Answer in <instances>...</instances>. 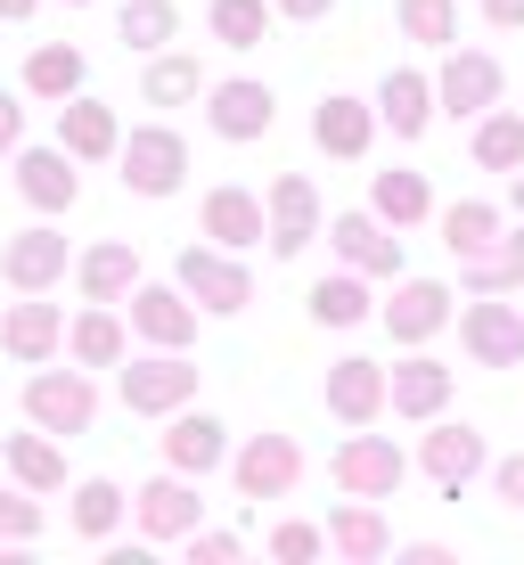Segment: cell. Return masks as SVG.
<instances>
[{"label":"cell","mask_w":524,"mask_h":565,"mask_svg":"<svg viewBox=\"0 0 524 565\" xmlns=\"http://www.w3.org/2000/svg\"><path fill=\"white\" fill-rule=\"evenodd\" d=\"M25 541H42V492H0V550H25Z\"/></svg>","instance_id":"b9f144b4"},{"label":"cell","mask_w":524,"mask_h":565,"mask_svg":"<svg viewBox=\"0 0 524 565\" xmlns=\"http://www.w3.org/2000/svg\"><path fill=\"white\" fill-rule=\"evenodd\" d=\"M328 246H336L344 270H361V279H377V287L402 279V230L377 222L368 205H361V213H336V222H328Z\"/></svg>","instance_id":"8fae6325"},{"label":"cell","mask_w":524,"mask_h":565,"mask_svg":"<svg viewBox=\"0 0 524 565\" xmlns=\"http://www.w3.org/2000/svg\"><path fill=\"white\" fill-rule=\"evenodd\" d=\"M66 361H83V369H124L131 361V328L115 320V303H83L66 320Z\"/></svg>","instance_id":"83f0119b"},{"label":"cell","mask_w":524,"mask_h":565,"mask_svg":"<svg viewBox=\"0 0 524 565\" xmlns=\"http://www.w3.org/2000/svg\"><path fill=\"white\" fill-rule=\"evenodd\" d=\"M157 443H164V467H181V476H213V467H229V426L213 411H197V402L172 411Z\"/></svg>","instance_id":"7402d4cb"},{"label":"cell","mask_w":524,"mask_h":565,"mask_svg":"<svg viewBox=\"0 0 524 565\" xmlns=\"http://www.w3.org/2000/svg\"><path fill=\"white\" fill-rule=\"evenodd\" d=\"M435 99H442V115H459V124H475L483 107H500L509 99V66H500L492 50H442V74H435Z\"/></svg>","instance_id":"52a82bcc"},{"label":"cell","mask_w":524,"mask_h":565,"mask_svg":"<svg viewBox=\"0 0 524 565\" xmlns=\"http://www.w3.org/2000/svg\"><path fill=\"white\" fill-rule=\"evenodd\" d=\"M74 287H83V303H131V287H140V246L131 238H99L74 255Z\"/></svg>","instance_id":"d4e9b609"},{"label":"cell","mask_w":524,"mask_h":565,"mask_svg":"<svg viewBox=\"0 0 524 565\" xmlns=\"http://www.w3.org/2000/svg\"><path fill=\"white\" fill-rule=\"evenodd\" d=\"M172 279L197 296V311H222V320H238L246 303H255V270H246V255H229V246H181V263H172Z\"/></svg>","instance_id":"277c9868"},{"label":"cell","mask_w":524,"mask_h":565,"mask_svg":"<svg viewBox=\"0 0 524 565\" xmlns=\"http://www.w3.org/2000/svg\"><path fill=\"white\" fill-rule=\"evenodd\" d=\"M115 42L124 50H172L181 42V9H172V0H124V17H115Z\"/></svg>","instance_id":"74e56055"},{"label":"cell","mask_w":524,"mask_h":565,"mask_svg":"<svg viewBox=\"0 0 524 565\" xmlns=\"http://www.w3.org/2000/svg\"><path fill=\"white\" fill-rule=\"evenodd\" d=\"M377 115H385V131L394 140H426L435 131V115H442V99H435V83H426L418 66H394L377 83Z\"/></svg>","instance_id":"4316f807"},{"label":"cell","mask_w":524,"mask_h":565,"mask_svg":"<svg viewBox=\"0 0 524 565\" xmlns=\"http://www.w3.org/2000/svg\"><path fill=\"white\" fill-rule=\"evenodd\" d=\"M33 9H42V0H0V25H25Z\"/></svg>","instance_id":"c3c4849f"},{"label":"cell","mask_w":524,"mask_h":565,"mask_svg":"<svg viewBox=\"0 0 524 565\" xmlns=\"http://www.w3.org/2000/svg\"><path fill=\"white\" fill-rule=\"evenodd\" d=\"M368 287H377V279H361V270H328V279H312V296H303L312 328H368V311H377Z\"/></svg>","instance_id":"4dcf8cb0"},{"label":"cell","mask_w":524,"mask_h":565,"mask_svg":"<svg viewBox=\"0 0 524 565\" xmlns=\"http://www.w3.org/2000/svg\"><path fill=\"white\" fill-rule=\"evenodd\" d=\"M205 124H213V140L255 148V140H270V124H279V99H270V83H255V74H229V83L205 90Z\"/></svg>","instance_id":"9c48e42d"},{"label":"cell","mask_w":524,"mask_h":565,"mask_svg":"<svg viewBox=\"0 0 524 565\" xmlns=\"http://www.w3.org/2000/svg\"><path fill=\"white\" fill-rule=\"evenodd\" d=\"M385 411H394V394H385V361H368V353L328 361V418H336V426H377Z\"/></svg>","instance_id":"d6986e66"},{"label":"cell","mask_w":524,"mask_h":565,"mask_svg":"<svg viewBox=\"0 0 524 565\" xmlns=\"http://www.w3.org/2000/svg\"><path fill=\"white\" fill-rule=\"evenodd\" d=\"M279 565H320L328 557V524H312V516H287V524H270V541H263Z\"/></svg>","instance_id":"60d3db41"},{"label":"cell","mask_w":524,"mask_h":565,"mask_svg":"<svg viewBox=\"0 0 524 565\" xmlns=\"http://www.w3.org/2000/svg\"><path fill=\"white\" fill-rule=\"evenodd\" d=\"M131 337L140 344H164V353H189L197 344V296H189L181 279H140L131 287Z\"/></svg>","instance_id":"5bb4252c"},{"label":"cell","mask_w":524,"mask_h":565,"mask_svg":"<svg viewBox=\"0 0 524 565\" xmlns=\"http://www.w3.org/2000/svg\"><path fill=\"white\" fill-rule=\"evenodd\" d=\"M0 353H9L17 369H42L66 353V311H57L50 296H17L9 311H0Z\"/></svg>","instance_id":"ac0fdd59"},{"label":"cell","mask_w":524,"mask_h":565,"mask_svg":"<svg viewBox=\"0 0 524 565\" xmlns=\"http://www.w3.org/2000/svg\"><path fill=\"white\" fill-rule=\"evenodd\" d=\"M492 492L509 500V509H524V451H500L492 459Z\"/></svg>","instance_id":"ee69618b"},{"label":"cell","mask_w":524,"mask_h":565,"mask_svg":"<svg viewBox=\"0 0 524 565\" xmlns=\"http://www.w3.org/2000/svg\"><path fill=\"white\" fill-rule=\"evenodd\" d=\"M459 344L483 369H524V303H509V296L459 303Z\"/></svg>","instance_id":"7c38bea8"},{"label":"cell","mask_w":524,"mask_h":565,"mask_svg":"<svg viewBox=\"0 0 524 565\" xmlns=\"http://www.w3.org/2000/svg\"><path fill=\"white\" fill-rule=\"evenodd\" d=\"M394 25L418 50H451L459 42V0H394Z\"/></svg>","instance_id":"ab89813d"},{"label":"cell","mask_w":524,"mask_h":565,"mask_svg":"<svg viewBox=\"0 0 524 565\" xmlns=\"http://www.w3.org/2000/svg\"><path fill=\"white\" fill-rule=\"evenodd\" d=\"M238 550H246V533H205V524L189 533V557H197V565H229Z\"/></svg>","instance_id":"7bdbcfd3"},{"label":"cell","mask_w":524,"mask_h":565,"mask_svg":"<svg viewBox=\"0 0 524 565\" xmlns=\"http://www.w3.org/2000/svg\"><path fill=\"white\" fill-rule=\"evenodd\" d=\"M205 66L189 50H148V66H140V99L148 107H189V99H205Z\"/></svg>","instance_id":"1f68e13d"},{"label":"cell","mask_w":524,"mask_h":565,"mask_svg":"<svg viewBox=\"0 0 524 565\" xmlns=\"http://www.w3.org/2000/svg\"><path fill=\"white\" fill-rule=\"evenodd\" d=\"M17 148H25V99L0 90V156H17Z\"/></svg>","instance_id":"f6af8a7d"},{"label":"cell","mask_w":524,"mask_h":565,"mask_svg":"<svg viewBox=\"0 0 524 565\" xmlns=\"http://www.w3.org/2000/svg\"><path fill=\"white\" fill-rule=\"evenodd\" d=\"M17 198H25L33 213H74L83 205V172H74L66 148H17Z\"/></svg>","instance_id":"44dd1931"},{"label":"cell","mask_w":524,"mask_h":565,"mask_svg":"<svg viewBox=\"0 0 524 565\" xmlns=\"http://www.w3.org/2000/svg\"><path fill=\"white\" fill-rule=\"evenodd\" d=\"M131 516H140L148 541H189L205 524V500H197V476H181V467H164L157 483H140L131 492Z\"/></svg>","instance_id":"e0dca14e"},{"label":"cell","mask_w":524,"mask_h":565,"mask_svg":"<svg viewBox=\"0 0 524 565\" xmlns=\"http://www.w3.org/2000/svg\"><path fill=\"white\" fill-rule=\"evenodd\" d=\"M83 83H90V57L74 50V42H33V50H25V99L66 107Z\"/></svg>","instance_id":"f546056e"},{"label":"cell","mask_w":524,"mask_h":565,"mask_svg":"<svg viewBox=\"0 0 524 565\" xmlns=\"http://www.w3.org/2000/svg\"><path fill=\"white\" fill-rule=\"evenodd\" d=\"M57 148H66L74 164H107V156L124 148V124H115V107H107V99L74 90V99L57 107Z\"/></svg>","instance_id":"cb8c5ba5"},{"label":"cell","mask_w":524,"mask_h":565,"mask_svg":"<svg viewBox=\"0 0 524 565\" xmlns=\"http://www.w3.org/2000/svg\"><path fill=\"white\" fill-rule=\"evenodd\" d=\"M509 205L524 213V172H509Z\"/></svg>","instance_id":"681fc988"},{"label":"cell","mask_w":524,"mask_h":565,"mask_svg":"<svg viewBox=\"0 0 524 565\" xmlns=\"http://www.w3.org/2000/svg\"><path fill=\"white\" fill-rule=\"evenodd\" d=\"M468 156L483 172H524V107H483Z\"/></svg>","instance_id":"836d02e7"},{"label":"cell","mask_w":524,"mask_h":565,"mask_svg":"<svg viewBox=\"0 0 524 565\" xmlns=\"http://www.w3.org/2000/svg\"><path fill=\"white\" fill-rule=\"evenodd\" d=\"M270 9H279V17H296V25H320V17L336 9V0H270Z\"/></svg>","instance_id":"bcb514c9"},{"label":"cell","mask_w":524,"mask_h":565,"mask_svg":"<svg viewBox=\"0 0 524 565\" xmlns=\"http://www.w3.org/2000/svg\"><path fill=\"white\" fill-rule=\"evenodd\" d=\"M66 9H90V0H66Z\"/></svg>","instance_id":"f907efd6"},{"label":"cell","mask_w":524,"mask_h":565,"mask_svg":"<svg viewBox=\"0 0 524 565\" xmlns=\"http://www.w3.org/2000/svg\"><path fill=\"white\" fill-rule=\"evenodd\" d=\"M270 17H279L270 0H213L205 25H213V42H222V50H263L270 42Z\"/></svg>","instance_id":"f35d334b"},{"label":"cell","mask_w":524,"mask_h":565,"mask_svg":"<svg viewBox=\"0 0 524 565\" xmlns=\"http://www.w3.org/2000/svg\"><path fill=\"white\" fill-rule=\"evenodd\" d=\"M451 303H459V287H451V279H410V270H402V279H394V296L377 303V320H385V337H394L402 353H410V344L442 337Z\"/></svg>","instance_id":"30bf717a"},{"label":"cell","mask_w":524,"mask_h":565,"mask_svg":"<svg viewBox=\"0 0 524 565\" xmlns=\"http://www.w3.org/2000/svg\"><path fill=\"white\" fill-rule=\"evenodd\" d=\"M328 550H336L344 565H377V557H394V524L377 516V500L344 492L336 509H328Z\"/></svg>","instance_id":"484cf974"},{"label":"cell","mask_w":524,"mask_h":565,"mask_svg":"<svg viewBox=\"0 0 524 565\" xmlns=\"http://www.w3.org/2000/svg\"><path fill=\"white\" fill-rule=\"evenodd\" d=\"M25 418L42 426V435L57 443H74V435H90V418H99V385H90V369L74 361V369H33L25 377Z\"/></svg>","instance_id":"7a4b0ae2"},{"label":"cell","mask_w":524,"mask_h":565,"mask_svg":"<svg viewBox=\"0 0 524 565\" xmlns=\"http://www.w3.org/2000/svg\"><path fill=\"white\" fill-rule=\"evenodd\" d=\"M229 476H238V500H287L303 483V443L296 435H246L229 451Z\"/></svg>","instance_id":"4fadbf2b"},{"label":"cell","mask_w":524,"mask_h":565,"mask_svg":"<svg viewBox=\"0 0 524 565\" xmlns=\"http://www.w3.org/2000/svg\"><path fill=\"white\" fill-rule=\"evenodd\" d=\"M115 164H124V189L131 198H181L189 189V140L172 124H140V131H124V148H115Z\"/></svg>","instance_id":"3957f363"},{"label":"cell","mask_w":524,"mask_h":565,"mask_svg":"<svg viewBox=\"0 0 524 565\" xmlns=\"http://www.w3.org/2000/svg\"><path fill=\"white\" fill-rule=\"evenodd\" d=\"M115 394H124L131 418H172V411H189V402H197V361H189V353H164V344H148L140 361L115 369Z\"/></svg>","instance_id":"6da1fadb"},{"label":"cell","mask_w":524,"mask_h":565,"mask_svg":"<svg viewBox=\"0 0 524 565\" xmlns=\"http://www.w3.org/2000/svg\"><path fill=\"white\" fill-rule=\"evenodd\" d=\"M197 238L229 246V255H246V246H263V238H270V213H263L255 189L222 181V189H205V205H197Z\"/></svg>","instance_id":"ffe728a7"},{"label":"cell","mask_w":524,"mask_h":565,"mask_svg":"<svg viewBox=\"0 0 524 565\" xmlns=\"http://www.w3.org/2000/svg\"><path fill=\"white\" fill-rule=\"evenodd\" d=\"M263 213H270V255H279V263H296L303 255V246H312V238H328V213H320V189L312 181H303V172H279V181H270L263 189Z\"/></svg>","instance_id":"ba28073f"},{"label":"cell","mask_w":524,"mask_h":565,"mask_svg":"<svg viewBox=\"0 0 524 565\" xmlns=\"http://www.w3.org/2000/svg\"><path fill=\"white\" fill-rule=\"evenodd\" d=\"M500 238H509V230H500V205H483V198H459V205H442V246H451L459 263L492 255Z\"/></svg>","instance_id":"e575fe53"},{"label":"cell","mask_w":524,"mask_h":565,"mask_svg":"<svg viewBox=\"0 0 524 565\" xmlns=\"http://www.w3.org/2000/svg\"><path fill=\"white\" fill-rule=\"evenodd\" d=\"M0 467H9L17 483H25V492H66V451H57V435H42V426L25 418V435H9L0 443Z\"/></svg>","instance_id":"f1b7e54d"},{"label":"cell","mask_w":524,"mask_h":565,"mask_svg":"<svg viewBox=\"0 0 524 565\" xmlns=\"http://www.w3.org/2000/svg\"><path fill=\"white\" fill-rule=\"evenodd\" d=\"M124 516H131V492L115 476H83V483H74V533H83V541H115Z\"/></svg>","instance_id":"d590c367"},{"label":"cell","mask_w":524,"mask_h":565,"mask_svg":"<svg viewBox=\"0 0 524 565\" xmlns=\"http://www.w3.org/2000/svg\"><path fill=\"white\" fill-rule=\"evenodd\" d=\"M418 467H426V483L435 492H468V483L492 467V443H483V426L468 418H426V435H418Z\"/></svg>","instance_id":"5b68a950"},{"label":"cell","mask_w":524,"mask_h":565,"mask_svg":"<svg viewBox=\"0 0 524 565\" xmlns=\"http://www.w3.org/2000/svg\"><path fill=\"white\" fill-rule=\"evenodd\" d=\"M483 17H492L500 33H516V25H524V0H483Z\"/></svg>","instance_id":"7dc6e473"},{"label":"cell","mask_w":524,"mask_h":565,"mask_svg":"<svg viewBox=\"0 0 524 565\" xmlns=\"http://www.w3.org/2000/svg\"><path fill=\"white\" fill-rule=\"evenodd\" d=\"M459 296H524V230H509L492 255H475L459 270Z\"/></svg>","instance_id":"8d00e7d4"},{"label":"cell","mask_w":524,"mask_h":565,"mask_svg":"<svg viewBox=\"0 0 524 565\" xmlns=\"http://www.w3.org/2000/svg\"><path fill=\"white\" fill-rule=\"evenodd\" d=\"M385 394H394V418L426 426V418H442V411H451V369H442V361H426L418 344H410V353L385 369Z\"/></svg>","instance_id":"603a6c76"},{"label":"cell","mask_w":524,"mask_h":565,"mask_svg":"<svg viewBox=\"0 0 524 565\" xmlns=\"http://www.w3.org/2000/svg\"><path fill=\"white\" fill-rule=\"evenodd\" d=\"M66 270H74V246L50 230V213H42L33 230H17L9 246H0V279H9L17 296H50V287L66 279Z\"/></svg>","instance_id":"2e32d148"},{"label":"cell","mask_w":524,"mask_h":565,"mask_svg":"<svg viewBox=\"0 0 524 565\" xmlns=\"http://www.w3.org/2000/svg\"><path fill=\"white\" fill-rule=\"evenodd\" d=\"M368 213H377V222H394V230H418L426 213H435V189H426V172L394 164V172H377V181H368Z\"/></svg>","instance_id":"d6a6232c"},{"label":"cell","mask_w":524,"mask_h":565,"mask_svg":"<svg viewBox=\"0 0 524 565\" xmlns=\"http://www.w3.org/2000/svg\"><path fill=\"white\" fill-rule=\"evenodd\" d=\"M328 476H336V492H353V500H394L402 476H410V459H402L394 435H368V426H353V435L336 443V459H328Z\"/></svg>","instance_id":"8992f818"},{"label":"cell","mask_w":524,"mask_h":565,"mask_svg":"<svg viewBox=\"0 0 524 565\" xmlns=\"http://www.w3.org/2000/svg\"><path fill=\"white\" fill-rule=\"evenodd\" d=\"M377 131H385L377 99H353V90H328V99L312 107V148L328 156V164H361Z\"/></svg>","instance_id":"9a60e30c"}]
</instances>
